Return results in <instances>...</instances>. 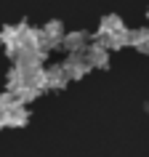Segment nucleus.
I'll return each instance as SVG.
<instances>
[{
    "label": "nucleus",
    "mask_w": 149,
    "mask_h": 157,
    "mask_svg": "<svg viewBox=\"0 0 149 157\" xmlns=\"http://www.w3.org/2000/svg\"><path fill=\"white\" fill-rule=\"evenodd\" d=\"M61 40H64V27H61V21H48V24L40 29V48L43 51L59 48Z\"/></svg>",
    "instance_id": "nucleus-1"
},
{
    "label": "nucleus",
    "mask_w": 149,
    "mask_h": 157,
    "mask_svg": "<svg viewBox=\"0 0 149 157\" xmlns=\"http://www.w3.org/2000/svg\"><path fill=\"white\" fill-rule=\"evenodd\" d=\"M67 83H69V77L61 69V64H53L48 69H43V85H45V91H61Z\"/></svg>",
    "instance_id": "nucleus-2"
},
{
    "label": "nucleus",
    "mask_w": 149,
    "mask_h": 157,
    "mask_svg": "<svg viewBox=\"0 0 149 157\" xmlns=\"http://www.w3.org/2000/svg\"><path fill=\"white\" fill-rule=\"evenodd\" d=\"M61 69L67 72V77H69V80H80V77H85V75H88L85 56H83V53H69V56L64 59Z\"/></svg>",
    "instance_id": "nucleus-3"
},
{
    "label": "nucleus",
    "mask_w": 149,
    "mask_h": 157,
    "mask_svg": "<svg viewBox=\"0 0 149 157\" xmlns=\"http://www.w3.org/2000/svg\"><path fill=\"white\" fill-rule=\"evenodd\" d=\"M83 56H85V64H88V69H107L109 67V51L107 48H101L99 43H93V45H88V48L83 51Z\"/></svg>",
    "instance_id": "nucleus-4"
},
{
    "label": "nucleus",
    "mask_w": 149,
    "mask_h": 157,
    "mask_svg": "<svg viewBox=\"0 0 149 157\" xmlns=\"http://www.w3.org/2000/svg\"><path fill=\"white\" fill-rule=\"evenodd\" d=\"M69 53H83L88 48V32L85 29H74V32H64V40H61Z\"/></svg>",
    "instance_id": "nucleus-5"
},
{
    "label": "nucleus",
    "mask_w": 149,
    "mask_h": 157,
    "mask_svg": "<svg viewBox=\"0 0 149 157\" xmlns=\"http://www.w3.org/2000/svg\"><path fill=\"white\" fill-rule=\"evenodd\" d=\"M29 123V112H27L24 104H11L8 112H6V128H21V125Z\"/></svg>",
    "instance_id": "nucleus-6"
},
{
    "label": "nucleus",
    "mask_w": 149,
    "mask_h": 157,
    "mask_svg": "<svg viewBox=\"0 0 149 157\" xmlns=\"http://www.w3.org/2000/svg\"><path fill=\"white\" fill-rule=\"evenodd\" d=\"M0 45L6 48V53H8V59H13L19 53V32H16V27H3L0 29Z\"/></svg>",
    "instance_id": "nucleus-7"
},
{
    "label": "nucleus",
    "mask_w": 149,
    "mask_h": 157,
    "mask_svg": "<svg viewBox=\"0 0 149 157\" xmlns=\"http://www.w3.org/2000/svg\"><path fill=\"white\" fill-rule=\"evenodd\" d=\"M128 32V27L123 24L120 16H104L101 19V27H99V35H123Z\"/></svg>",
    "instance_id": "nucleus-8"
},
{
    "label": "nucleus",
    "mask_w": 149,
    "mask_h": 157,
    "mask_svg": "<svg viewBox=\"0 0 149 157\" xmlns=\"http://www.w3.org/2000/svg\"><path fill=\"white\" fill-rule=\"evenodd\" d=\"M128 45H133V48L141 51V53H149V27L128 32Z\"/></svg>",
    "instance_id": "nucleus-9"
},
{
    "label": "nucleus",
    "mask_w": 149,
    "mask_h": 157,
    "mask_svg": "<svg viewBox=\"0 0 149 157\" xmlns=\"http://www.w3.org/2000/svg\"><path fill=\"white\" fill-rule=\"evenodd\" d=\"M6 85H8V93H16L19 88H21V72H19L16 67L8 72V77H6Z\"/></svg>",
    "instance_id": "nucleus-10"
},
{
    "label": "nucleus",
    "mask_w": 149,
    "mask_h": 157,
    "mask_svg": "<svg viewBox=\"0 0 149 157\" xmlns=\"http://www.w3.org/2000/svg\"><path fill=\"white\" fill-rule=\"evenodd\" d=\"M11 104H16L11 93L0 96V128H6V112H8V107H11Z\"/></svg>",
    "instance_id": "nucleus-11"
},
{
    "label": "nucleus",
    "mask_w": 149,
    "mask_h": 157,
    "mask_svg": "<svg viewBox=\"0 0 149 157\" xmlns=\"http://www.w3.org/2000/svg\"><path fill=\"white\" fill-rule=\"evenodd\" d=\"M147 19H149V11H147Z\"/></svg>",
    "instance_id": "nucleus-12"
}]
</instances>
